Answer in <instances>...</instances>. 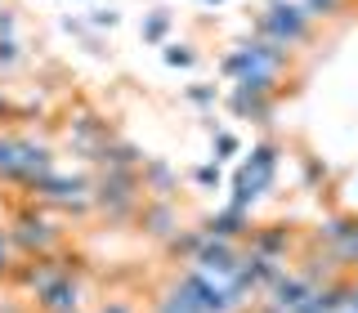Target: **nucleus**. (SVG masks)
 Segmentation results:
<instances>
[{
    "label": "nucleus",
    "mask_w": 358,
    "mask_h": 313,
    "mask_svg": "<svg viewBox=\"0 0 358 313\" xmlns=\"http://www.w3.org/2000/svg\"><path fill=\"white\" fill-rule=\"evenodd\" d=\"M305 14L309 9H296V5H273L268 14L260 18V31L278 36V45H296L305 36Z\"/></svg>",
    "instance_id": "obj_1"
},
{
    "label": "nucleus",
    "mask_w": 358,
    "mask_h": 313,
    "mask_svg": "<svg viewBox=\"0 0 358 313\" xmlns=\"http://www.w3.org/2000/svg\"><path fill=\"white\" fill-rule=\"evenodd\" d=\"M41 300H45V309H59V313H63V309H72V305H76V286H72V282L45 286V291H41Z\"/></svg>",
    "instance_id": "obj_2"
},
{
    "label": "nucleus",
    "mask_w": 358,
    "mask_h": 313,
    "mask_svg": "<svg viewBox=\"0 0 358 313\" xmlns=\"http://www.w3.org/2000/svg\"><path fill=\"white\" fill-rule=\"evenodd\" d=\"M18 238L27 242V246H45V242H50V224H45V219H22L18 224Z\"/></svg>",
    "instance_id": "obj_3"
},
{
    "label": "nucleus",
    "mask_w": 358,
    "mask_h": 313,
    "mask_svg": "<svg viewBox=\"0 0 358 313\" xmlns=\"http://www.w3.org/2000/svg\"><path fill=\"white\" fill-rule=\"evenodd\" d=\"M0 175L18 179V139H0Z\"/></svg>",
    "instance_id": "obj_4"
},
{
    "label": "nucleus",
    "mask_w": 358,
    "mask_h": 313,
    "mask_svg": "<svg viewBox=\"0 0 358 313\" xmlns=\"http://www.w3.org/2000/svg\"><path fill=\"white\" fill-rule=\"evenodd\" d=\"M166 63H179V67H184V63H193V54H188L184 45H171V50H166Z\"/></svg>",
    "instance_id": "obj_5"
},
{
    "label": "nucleus",
    "mask_w": 358,
    "mask_h": 313,
    "mask_svg": "<svg viewBox=\"0 0 358 313\" xmlns=\"http://www.w3.org/2000/svg\"><path fill=\"white\" fill-rule=\"evenodd\" d=\"M162 31H166V14H157V18L148 22V27H143V36H148V41H157Z\"/></svg>",
    "instance_id": "obj_6"
},
{
    "label": "nucleus",
    "mask_w": 358,
    "mask_h": 313,
    "mask_svg": "<svg viewBox=\"0 0 358 313\" xmlns=\"http://www.w3.org/2000/svg\"><path fill=\"white\" fill-rule=\"evenodd\" d=\"M341 0H309V14H331Z\"/></svg>",
    "instance_id": "obj_7"
},
{
    "label": "nucleus",
    "mask_w": 358,
    "mask_h": 313,
    "mask_svg": "<svg viewBox=\"0 0 358 313\" xmlns=\"http://www.w3.org/2000/svg\"><path fill=\"white\" fill-rule=\"evenodd\" d=\"M197 179H201V184H215V179H220V170H215V166H201V170H197Z\"/></svg>",
    "instance_id": "obj_8"
},
{
    "label": "nucleus",
    "mask_w": 358,
    "mask_h": 313,
    "mask_svg": "<svg viewBox=\"0 0 358 313\" xmlns=\"http://www.w3.org/2000/svg\"><path fill=\"white\" fill-rule=\"evenodd\" d=\"M152 184L166 188V184H171V170H166V166H152Z\"/></svg>",
    "instance_id": "obj_9"
},
{
    "label": "nucleus",
    "mask_w": 358,
    "mask_h": 313,
    "mask_svg": "<svg viewBox=\"0 0 358 313\" xmlns=\"http://www.w3.org/2000/svg\"><path fill=\"white\" fill-rule=\"evenodd\" d=\"M5 268H9L5 264V233H0V273H5Z\"/></svg>",
    "instance_id": "obj_10"
},
{
    "label": "nucleus",
    "mask_w": 358,
    "mask_h": 313,
    "mask_svg": "<svg viewBox=\"0 0 358 313\" xmlns=\"http://www.w3.org/2000/svg\"><path fill=\"white\" fill-rule=\"evenodd\" d=\"M103 313H130V309H126V305H112V309H103Z\"/></svg>",
    "instance_id": "obj_11"
},
{
    "label": "nucleus",
    "mask_w": 358,
    "mask_h": 313,
    "mask_svg": "<svg viewBox=\"0 0 358 313\" xmlns=\"http://www.w3.org/2000/svg\"><path fill=\"white\" fill-rule=\"evenodd\" d=\"M0 112H5V94H0Z\"/></svg>",
    "instance_id": "obj_12"
}]
</instances>
